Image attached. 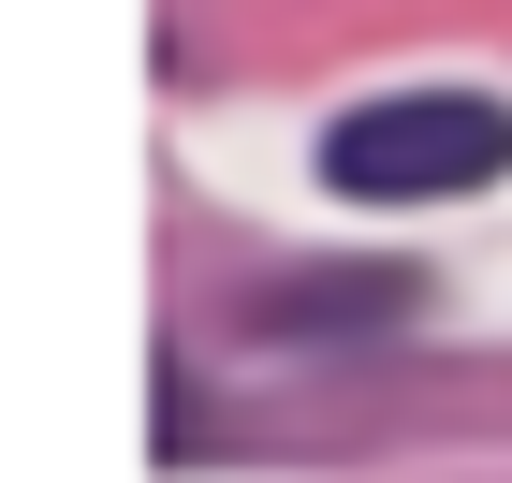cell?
I'll return each mask as SVG.
<instances>
[{
	"instance_id": "1",
	"label": "cell",
	"mask_w": 512,
	"mask_h": 483,
	"mask_svg": "<svg viewBox=\"0 0 512 483\" xmlns=\"http://www.w3.org/2000/svg\"><path fill=\"white\" fill-rule=\"evenodd\" d=\"M498 176H512V103H483V88H381L322 132L337 205H469Z\"/></svg>"
},
{
	"instance_id": "2",
	"label": "cell",
	"mask_w": 512,
	"mask_h": 483,
	"mask_svg": "<svg viewBox=\"0 0 512 483\" xmlns=\"http://www.w3.org/2000/svg\"><path fill=\"white\" fill-rule=\"evenodd\" d=\"M425 308L410 264H293V279L249 293V337H293V352H337V337H395Z\"/></svg>"
}]
</instances>
